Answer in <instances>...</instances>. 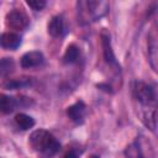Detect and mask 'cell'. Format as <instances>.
<instances>
[{"label":"cell","instance_id":"1","mask_svg":"<svg viewBox=\"0 0 158 158\" xmlns=\"http://www.w3.org/2000/svg\"><path fill=\"white\" fill-rule=\"evenodd\" d=\"M78 21L83 25L95 22L104 17L110 9V5L105 0H80L77 2Z\"/></svg>","mask_w":158,"mask_h":158},{"label":"cell","instance_id":"2","mask_svg":"<svg viewBox=\"0 0 158 158\" xmlns=\"http://www.w3.org/2000/svg\"><path fill=\"white\" fill-rule=\"evenodd\" d=\"M30 146L44 158H52L60 149V143L46 130H36L28 139Z\"/></svg>","mask_w":158,"mask_h":158},{"label":"cell","instance_id":"3","mask_svg":"<svg viewBox=\"0 0 158 158\" xmlns=\"http://www.w3.org/2000/svg\"><path fill=\"white\" fill-rule=\"evenodd\" d=\"M135 98L144 106H152L156 102V89L153 85L144 81H136L133 86Z\"/></svg>","mask_w":158,"mask_h":158},{"label":"cell","instance_id":"4","mask_svg":"<svg viewBox=\"0 0 158 158\" xmlns=\"http://www.w3.org/2000/svg\"><path fill=\"white\" fill-rule=\"evenodd\" d=\"M126 156L128 158H154V152L149 141L142 139L141 137L127 147Z\"/></svg>","mask_w":158,"mask_h":158},{"label":"cell","instance_id":"5","mask_svg":"<svg viewBox=\"0 0 158 158\" xmlns=\"http://www.w3.org/2000/svg\"><path fill=\"white\" fill-rule=\"evenodd\" d=\"M28 23H30L28 16L21 10H12L5 17L6 27L9 30H11V32H14V33L25 30L28 26Z\"/></svg>","mask_w":158,"mask_h":158},{"label":"cell","instance_id":"6","mask_svg":"<svg viewBox=\"0 0 158 158\" xmlns=\"http://www.w3.org/2000/svg\"><path fill=\"white\" fill-rule=\"evenodd\" d=\"M44 62V57L40 51H31L25 53L21 59H20V64L22 68L25 69H30V68H35L41 65Z\"/></svg>","mask_w":158,"mask_h":158},{"label":"cell","instance_id":"7","mask_svg":"<svg viewBox=\"0 0 158 158\" xmlns=\"http://www.w3.org/2000/svg\"><path fill=\"white\" fill-rule=\"evenodd\" d=\"M67 115L69 116V118L75 122V123H83L85 115H86V106L83 101H77L75 104L70 105L67 109Z\"/></svg>","mask_w":158,"mask_h":158},{"label":"cell","instance_id":"8","mask_svg":"<svg viewBox=\"0 0 158 158\" xmlns=\"http://www.w3.org/2000/svg\"><path fill=\"white\" fill-rule=\"evenodd\" d=\"M101 43H102V51H104V58H105V60L110 65H114L116 68H120L118 64H117V62H116V58H115V54H114V51H112V47H111L110 33L107 31H102V33H101Z\"/></svg>","mask_w":158,"mask_h":158},{"label":"cell","instance_id":"9","mask_svg":"<svg viewBox=\"0 0 158 158\" xmlns=\"http://www.w3.org/2000/svg\"><path fill=\"white\" fill-rule=\"evenodd\" d=\"M47 30H48V33L52 36V37H62L64 33H65V23H64V19L62 15H56L53 16L48 25H47Z\"/></svg>","mask_w":158,"mask_h":158},{"label":"cell","instance_id":"10","mask_svg":"<svg viewBox=\"0 0 158 158\" xmlns=\"http://www.w3.org/2000/svg\"><path fill=\"white\" fill-rule=\"evenodd\" d=\"M21 44V38L17 33L14 32H4L0 33V47L6 49H16Z\"/></svg>","mask_w":158,"mask_h":158},{"label":"cell","instance_id":"11","mask_svg":"<svg viewBox=\"0 0 158 158\" xmlns=\"http://www.w3.org/2000/svg\"><path fill=\"white\" fill-rule=\"evenodd\" d=\"M31 84H32V79L23 77V78H16V79H7L1 84V86L6 90H15V89L30 86Z\"/></svg>","mask_w":158,"mask_h":158},{"label":"cell","instance_id":"12","mask_svg":"<svg viewBox=\"0 0 158 158\" xmlns=\"http://www.w3.org/2000/svg\"><path fill=\"white\" fill-rule=\"evenodd\" d=\"M19 105V101L9 95L0 94V112L2 114H11L16 106Z\"/></svg>","mask_w":158,"mask_h":158},{"label":"cell","instance_id":"13","mask_svg":"<svg viewBox=\"0 0 158 158\" xmlns=\"http://www.w3.org/2000/svg\"><path fill=\"white\" fill-rule=\"evenodd\" d=\"M15 122L21 130H30V128H32L35 126V120L31 116H28V115H26L23 112L17 114L15 116Z\"/></svg>","mask_w":158,"mask_h":158},{"label":"cell","instance_id":"14","mask_svg":"<svg viewBox=\"0 0 158 158\" xmlns=\"http://www.w3.org/2000/svg\"><path fill=\"white\" fill-rule=\"evenodd\" d=\"M78 58H79V48L75 44H69L63 56V62L65 64H72V63H75Z\"/></svg>","mask_w":158,"mask_h":158},{"label":"cell","instance_id":"15","mask_svg":"<svg viewBox=\"0 0 158 158\" xmlns=\"http://www.w3.org/2000/svg\"><path fill=\"white\" fill-rule=\"evenodd\" d=\"M15 69V62L12 58H1L0 59V78L10 75Z\"/></svg>","mask_w":158,"mask_h":158},{"label":"cell","instance_id":"16","mask_svg":"<svg viewBox=\"0 0 158 158\" xmlns=\"http://www.w3.org/2000/svg\"><path fill=\"white\" fill-rule=\"evenodd\" d=\"M142 121L152 132H154L156 131V109H148V111L143 114Z\"/></svg>","mask_w":158,"mask_h":158},{"label":"cell","instance_id":"17","mask_svg":"<svg viewBox=\"0 0 158 158\" xmlns=\"http://www.w3.org/2000/svg\"><path fill=\"white\" fill-rule=\"evenodd\" d=\"M27 5L35 11H40L47 5V2L44 0H31V1H27Z\"/></svg>","mask_w":158,"mask_h":158},{"label":"cell","instance_id":"18","mask_svg":"<svg viewBox=\"0 0 158 158\" xmlns=\"http://www.w3.org/2000/svg\"><path fill=\"white\" fill-rule=\"evenodd\" d=\"M63 158H79V154L75 149H70L63 156Z\"/></svg>","mask_w":158,"mask_h":158},{"label":"cell","instance_id":"19","mask_svg":"<svg viewBox=\"0 0 158 158\" xmlns=\"http://www.w3.org/2000/svg\"><path fill=\"white\" fill-rule=\"evenodd\" d=\"M90 158H100V157H99V156H95V154H94V156H91Z\"/></svg>","mask_w":158,"mask_h":158}]
</instances>
